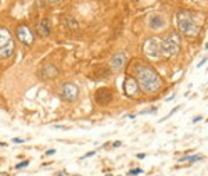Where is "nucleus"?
Returning a JSON list of instances; mask_svg holds the SVG:
<instances>
[{"label":"nucleus","mask_w":208,"mask_h":176,"mask_svg":"<svg viewBox=\"0 0 208 176\" xmlns=\"http://www.w3.org/2000/svg\"><path fill=\"white\" fill-rule=\"evenodd\" d=\"M24 139H18V137H14L13 139V143H15V144H21V143H24Z\"/></svg>","instance_id":"obj_21"},{"label":"nucleus","mask_w":208,"mask_h":176,"mask_svg":"<svg viewBox=\"0 0 208 176\" xmlns=\"http://www.w3.org/2000/svg\"><path fill=\"white\" fill-rule=\"evenodd\" d=\"M61 96L62 99L67 100V101H75L79 96V87L76 86L72 82H68V83H64L61 87Z\"/></svg>","instance_id":"obj_5"},{"label":"nucleus","mask_w":208,"mask_h":176,"mask_svg":"<svg viewBox=\"0 0 208 176\" xmlns=\"http://www.w3.org/2000/svg\"><path fill=\"white\" fill-rule=\"evenodd\" d=\"M157 112V107H153V108H147L144 111H140L139 115H146V114H155Z\"/></svg>","instance_id":"obj_15"},{"label":"nucleus","mask_w":208,"mask_h":176,"mask_svg":"<svg viewBox=\"0 0 208 176\" xmlns=\"http://www.w3.org/2000/svg\"><path fill=\"white\" fill-rule=\"evenodd\" d=\"M180 50V38L178 33H172L161 42V53L166 56H175Z\"/></svg>","instance_id":"obj_4"},{"label":"nucleus","mask_w":208,"mask_h":176,"mask_svg":"<svg viewBox=\"0 0 208 176\" xmlns=\"http://www.w3.org/2000/svg\"><path fill=\"white\" fill-rule=\"evenodd\" d=\"M57 176H62V173H58V175H57Z\"/></svg>","instance_id":"obj_31"},{"label":"nucleus","mask_w":208,"mask_h":176,"mask_svg":"<svg viewBox=\"0 0 208 176\" xmlns=\"http://www.w3.org/2000/svg\"><path fill=\"white\" fill-rule=\"evenodd\" d=\"M114 147H121L122 146V141H119V140H117V141H114V144H113Z\"/></svg>","instance_id":"obj_24"},{"label":"nucleus","mask_w":208,"mask_h":176,"mask_svg":"<svg viewBox=\"0 0 208 176\" xmlns=\"http://www.w3.org/2000/svg\"><path fill=\"white\" fill-rule=\"evenodd\" d=\"M176 20H178V27L186 35L196 36L200 32V27L197 25L196 20L193 18V15L186 10H179L176 13Z\"/></svg>","instance_id":"obj_2"},{"label":"nucleus","mask_w":208,"mask_h":176,"mask_svg":"<svg viewBox=\"0 0 208 176\" xmlns=\"http://www.w3.org/2000/svg\"><path fill=\"white\" fill-rule=\"evenodd\" d=\"M17 38L20 39L21 43H24L27 46H31L33 43V32L27 25H20L17 28Z\"/></svg>","instance_id":"obj_7"},{"label":"nucleus","mask_w":208,"mask_h":176,"mask_svg":"<svg viewBox=\"0 0 208 176\" xmlns=\"http://www.w3.org/2000/svg\"><path fill=\"white\" fill-rule=\"evenodd\" d=\"M53 154H56V150H47V151H46V155H53Z\"/></svg>","instance_id":"obj_23"},{"label":"nucleus","mask_w":208,"mask_h":176,"mask_svg":"<svg viewBox=\"0 0 208 176\" xmlns=\"http://www.w3.org/2000/svg\"><path fill=\"white\" fill-rule=\"evenodd\" d=\"M173 99H175V94H172L169 99H166V101H171V100H173Z\"/></svg>","instance_id":"obj_28"},{"label":"nucleus","mask_w":208,"mask_h":176,"mask_svg":"<svg viewBox=\"0 0 208 176\" xmlns=\"http://www.w3.org/2000/svg\"><path fill=\"white\" fill-rule=\"evenodd\" d=\"M179 108H180V105H176V107H175V108H173V110H172V111H171V112H169V114H168V115H166V116H164L162 119H160V121H158V122H164V121H165V119H168V118H169V116H172V115H173V114H175V112H176V111H178V110H179Z\"/></svg>","instance_id":"obj_16"},{"label":"nucleus","mask_w":208,"mask_h":176,"mask_svg":"<svg viewBox=\"0 0 208 176\" xmlns=\"http://www.w3.org/2000/svg\"><path fill=\"white\" fill-rule=\"evenodd\" d=\"M205 49H207V50H208V42H207V45H205Z\"/></svg>","instance_id":"obj_29"},{"label":"nucleus","mask_w":208,"mask_h":176,"mask_svg":"<svg viewBox=\"0 0 208 176\" xmlns=\"http://www.w3.org/2000/svg\"><path fill=\"white\" fill-rule=\"evenodd\" d=\"M94 154H96V151H89L87 154H85V155H83V157H82V159H86V158H89V157H93Z\"/></svg>","instance_id":"obj_20"},{"label":"nucleus","mask_w":208,"mask_h":176,"mask_svg":"<svg viewBox=\"0 0 208 176\" xmlns=\"http://www.w3.org/2000/svg\"><path fill=\"white\" fill-rule=\"evenodd\" d=\"M201 119H202V115H197V116H194V118H193V121H191V122H193V123H197L198 121H201Z\"/></svg>","instance_id":"obj_22"},{"label":"nucleus","mask_w":208,"mask_h":176,"mask_svg":"<svg viewBox=\"0 0 208 176\" xmlns=\"http://www.w3.org/2000/svg\"><path fill=\"white\" fill-rule=\"evenodd\" d=\"M207 61H208V56H207V57H204V58H202V60H201V61H200V63H198V64H197V68H201V67H202V65H204V64H205V63H207Z\"/></svg>","instance_id":"obj_19"},{"label":"nucleus","mask_w":208,"mask_h":176,"mask_svg":"<svg viewBox=\"0 0 208 176\" xmlns=\"http://www.w3.org/2000/svg\"><path fill=\"white\" fill-rule=\"evenodd\" d=\"M14 40H13L11 32L7 28H0V60L9 58L14 53Z\"/></svg>","instance_id":"obj_3"},{"label":"nucleus","mask_w":208,"mask_h":176,"mask_svg":"<svg viewBox=\"0 0 208 176\" xmlns=\"http://www.w3.org/2000/svg\"><path fill=\"white\" fill-rule=\"evenodd\" d=\"M143 50H144V53L147 54L149 57H154V58H157V57H160L161 54V43L157 42V39H147L144 42V46H143Z\"/></svg>","instance_id":"obj_6"},{"label":"nucleus","mask_w":208,"mask_h":176,"mask_svg":"<svg viewBox=\"0 0 208 176\" xmlns=\"http://www.w3.org/2000/svg\"><path fill=\"white\" fill-rule=\"evenodd\" d=\"M136 157H137L139 159H143V158L146 157V154H143V152H142V154H136Z\"/></svg>","instance_id":"obj_26"},{"label":"nucleus","mask_w":208,"mask_h":176,"mask_svg":"<svg viewBox=\"0 0 208 176\" xmlns=\"http://www.w3.org/2000/svg\"><path fill=\"white\" fill-rule=\"evenodd\" d=\"M46 2H47V3H51V4H53V3H57V2H60V0H46Z\"/></svg>","instance_id":"obj_27"},{"label":"nucleus","mask_w":208,"mask_h":176,"mask_svg":"<svg viewBox=\"0 0 208 176\" xmlns=\"http://www.w3.org/2000/svg\"><path fill=\"white\" fill-rule=\"evenodd\" d=\"M54 128H57V129H69L68 126H61V125H56Z\"/></svg>","instance_id":"obj_25"},{"label":"nucleus","mask_w":208,"mask_h":176,"mask_svg":"<svg viewBox=\"0 0 208 176\" xmlns=\"http://www.w3.org/2000/svg\"><path fill=\"white\" fill-rule=\"evenodd\" d=\"M143 172H144V170L140 169V168H135V169L129 170L128 175H129V176H135V175H140V173H143Z\"/></svg>","instance_id":"obj_17"},{"label":"nucleus","mask_w":208,"mask_h":176,"mask_svg":"<svg viewBox=\"0 0 208 176\" xmlns=\"http://www.w3.org/2000/svg\"><path fill=\"white\" fill-rule=\"evenodd\" d=\"M36 32L40 36H49L51 32V24L49 20H42L36 24Z\"/></svg>","instance_id":"obj_12"},{"label":"nucleus","mask_w":208,"mask_h":176,"mask_svg":"<svg viewBox=\"0 0 208 176\" xmlns=\"http://www.w3.org/2000/svg\"><path fill=\"white\" fill-rule=\"evenodd\" d=\"M28 164H29L28 161H22V162H20L18 165H15V168H17V169H21V168H25Z\"/></svg>","instance_id":"obj_18"},{"label":"nucleus","mask_w":208,"mask_h":176,"mask_svg":"<svg viewBox=\"0 0 208 176\" xmlns=\"http://www.w3.org/2000/svg\"><path fill=\"white\" fill-rule=\"evenodd\" d=\"M200 159H204V157H202V155L194 154V155H186V157H182V158H179L178 161H179V162H184V161L193 162V161H200Z\"/></svg>","instance_id":"obj_14"},{"label":"nucleus","mask_w":208,"mask_h":176,"mask_svg":"<svg viewBox=\"0 0 208 176\" xmlns=\"http://www.w3.org/2000/svg\"><path fill=\"white\" fill-rule=\"evenodd\" d=\"M136 75H137V81H139V86L143 89V92L155 93L161 87L160 75L151 67L142 64L136 68Z\"/></svg>","instance_id":"obj_1"},{"label":"nucleus","mask_w":208,"mask_h":176,"mask_svg":"<svg viewBox=\"0 0 208 176\" xmlns=\"http://www.w3.org/2000/svg\"><path fill=\"white\" fill-rule=\"evenodd\" d=\"M0 146H6V143H0Z\"/></svg>","instance_id":"obj_30"},{"label":"nucleus","mask_w":208,"mask_h":176,"mask_svg":"<svg viewBox=\"0 0 208 176\" xmlns=\"http://www.w3.org/2000/svg\"><path fill=\"white\" fill-rule=\"evenodd\" d=\"M94 100L97 104L100 105H107L113 101V92L107 87H101V89L96 90L94 93Z\"/></svg>","instance_id":"obj_8"},{"label":"nucleus","mask_w":208,"mask_h":176,"mask_svg":"<svg viewBox=\"0 0 208 176\" xmlns=\"http://www.w3.org/2000/svg\"><path fill=\"white\" fill-rule=\"evenodd\" d=\"M124 92L126 96H135L139 92V85H137L136 79L135 78H126L124 82Z\"/></svg>","instance_id":"obj_9"},{"label":"nucleus","mask_w":208,"mask_h":176,"mask_svg":"<svg viewBox=\"0 0 208 176\" xmlns=\"http://www.w3.org/2000/svg\"><path fill=\"white\" fill-rule=\"evenodd\" d=\"M125 61H126V56H125L124 53L114 54L113 58H111V67H113L115 71H121L125 65Z\"/></svg>","instance_id":"obj_11"},{"label":"nucleus","mask_w":208,"mask_h":176,"mask_svg":"<svg viewBox=\"0 0 208 176\" xmlns=\"http://www.w3.org/2000/svg\"><path fill=\"white\" fill-rule=\"evenodd\" d=\"M39 75H40V78H45V79L56 78L57 75H58V69H57L56 65H53V64H46V65H43L40 68Z\"/></svg>","instance_id":"obj_10"},{"label":"nucleus","mask_w":208,"mask_h":176,"mask_svg":"<svg viewBox=\"0 0 208 176\" xmlns=\"http://www.w3.org/2000/svg\"><path fill=\"white\" fill-rule=\"evenodd\" d=\"M150 28L154 31H158V29H162L164 27H165V20H164L162 15L160 14H153L151 17H150Z\"/></svg>","instance_id":"obj_13"}]
</instances>
